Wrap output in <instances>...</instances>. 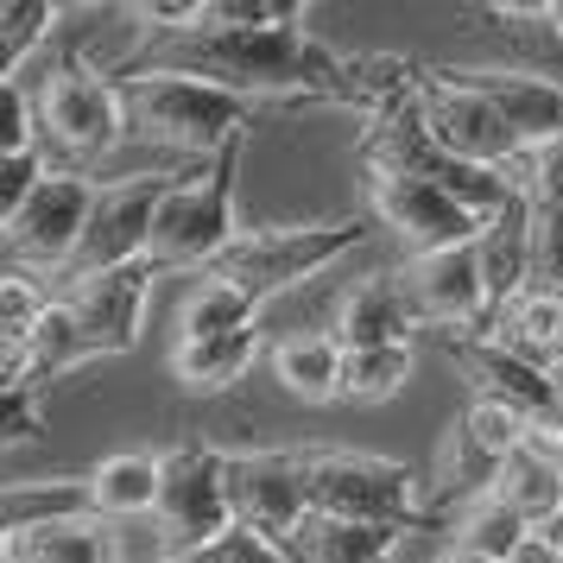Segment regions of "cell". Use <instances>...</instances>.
I'll return each mask as SVG.
<instances>
[{
  "label": "cell",
  "instance_id": "obj_1",
  "mask_svg": "<svg viewBox=\"0 0 563 563\" xmlns=\"http://www.w3.org/2000/svg\"><path fill=\"white\" fill-rule=\"evenodd\" d=\"M133 64L203 77L254 108H291V102L349 108V82H355V52L323 45L310 26L190 32V38H172V45H146Z\"/></svg>",
  "mask_w": 563,
  "mask_h": 563
},
{
  "label": "cell",
  "instance_id": "obj_2",
  "mask_svg": "<svg viewBox=\"0 0 563 563\" xmlns=\"http://www.w3.org/2000/svg\"><path fill=\"white\" fill-rule=\"evenodd\" d=\"M114 77H121V96H128V133L158 146V153L209 165L216 153H229L234 140H254L260 108L229 96V89H216V82H203V77L153 70V64H128Z\"/></svg>",
  "mask_w": 563,
  "mask_h": 563
},
{
  "label": "cell",
  "instance_id": "obj_3",
  "mask_svg": "<svg viewBox=\"0 0 563 563\" xmlns=\"http://www.w3.org/2000/svg\"><path fill=\"white\" fill-rule=\"evenodd\" d=\"M241 158H247V140H234L229 153H216L209 165L178 172V184H172L165 203H158L153 254H146L158 273H209V266L241 241V222H234Z\"/></svg>",
  "mask_w": 563,
  "mask_h": 563
},
{
  "label": "cell",
  "instance_id": "obj_4",
  "mask_svg": "<svg viewBox=\"0 0 563 563\" xmlns=\"http://www.w3.org/2000/svg\"><path fill=\"white\" fill-rule=\"evenodd\" d=\"M305 487L310 512H335L361 526L411 532L431 519V475L406 468L399 456H374V450H305Z\"/></svg>",
  "mask_w": 563,
  "mask_h": 563
},
{
  "label": "cell",
  "instance_id": "obj_5",
  "mask_svg": "<svg viewBox=\"0 0 563 563\" xmlns=\"http://www.w3.org/2000/svg\"><path fill=\"white\" fill-rule=\"evenodd\" d=\"M38 102V128H45V153L70 158V172H82L89 158H108L128 133V96L114 70H96L89 57L64 52L45 64V77L32 82Z\"/></svg>",
  "mask_w": 563,
  "mask_h": 563
},
{
  "label": "cell",
  "instance_id": "obj_6",
  "mask_svg": "<svg viewBox=\"0 0 563 563\" xmlns=\"http://www.w3.org/2000/svg\"><path fill=\"white\" fill-rule=\"evenodd\" d=\"M367 222L361 216H323V222H273V229H241L229 254L209 273H222L229 285H241L254 305L279 298L291 285H310L317 273H330L342 254H355Z\"/></svg>",
  "mask_w": 563,
  "mask_h": 563
},
{
  "label": "cell",
  "instance_id": "obj_7",
  "mask_svg": "<svg viewBox=\"0 0 563 563\" xmlns=\"http://www.w3.org/2000/svg\"><path fill=\"white\" fill-rule=\"evenodd\" d=\"M158 558H184L197 544H216L234 532V500H229V450L184 437L165 450V500L153 512Z\"/></svg>",
  "mask_w": 563,
  "mask_h": 563
},
{
  "label": "cell",
  "instance_id": "obj_8",
  "mask_svg": "<svg viewBox=\"0 0 563 563\" xmlns=\"http://www.w3.org/2000/svg\"><path fill=\"white\" fill-rule=\"evenodd\" d=\"M96 203H102V184L89 178V172H64V165H57L52 178H45V190H38L13 222H0L7 266L38 273L45 285H57L70 273V260H77L89 222H96Z\"/></svg>",
  "mask_w": 563,
  "mask_h": 563
},
{
  "label": "cell",
  "instance_id": "obj_9",
  "mask_svg": "<svg viewBox=\"0 0 563 563\" xmlns=\"http://www.w3.org/2000/svg\"><path fill=\"white\" fill-rule=\"evenodd\" d=\"M411 108L437 146L462 165H482V172H512V158L526 153L507 133V121L487 108V96H475L456 77V64H424V77L411 89Z\"/></svg>",
  "mask_w": 563,
  "mask_h": 563
},
{
  "label": "cell",
  "instance_id": "obj_10",
  "mask_svg": "<svg viewBox=\"0 0 563 563\" xmlns=\"http://www.w3.org/2000/svg\"><path fill=\"white\" fill-rule=\"evenodd\" d=\"M172 184H178V172H140V178L102 184L96 222H89L70 273L57 285H82V279H102V273H121V266H140V260L153 254V222H158V203H165Z\"/></svg>",
  "mask_w": 563,
  "mask_h": 563
},
{
  "label": "cell",
  "instance_id": "obj_11",
  "mask_svg": "<svg viewBox=\"0 0 563 563\" xmlns=\"http://www.w3.org/2000/svg\"><path fill=\"white\" fill-rule=\"evenodd\" d=\"M399 285H406L418 323L437 335H482L494 323V291H487V266H482V234L462 241V247H443V254L406 260L399 266Z\"/></svg>",
  "mask_w": 563,
  "mask_h": 563
},
{
  "label": "cell",
  "instance_id": "obj_12",
  "mask_svg": "<svg viewBox=\"0 0 563 563\" xmlns=\"http://www.w3.org/2000/svg\"><path fill=\"white\" fill-rule=\"evenodd\" d=\"M367 209H374V222L399 241L406 260L462 247V241H475V234L487 229L482 216H468L450 190H437V184H424V178H399V172H367Z\"/></svg>",
  "mask_w": 563,
  "mask_h": 563
},
{
  "label": "cell",
  "instance_id": "obj_13",
  "mask_svg": "<svg viewBox=\"0 0 563 563\" xmlns=\"http://www.w3.org/2000/svg\"><path fill=\"white\" fill-rule=\"evenodd\" d=\"M0 563H128V538H121L114 519L82 507V482H77V494L64 507L7 519Z\"/></svg>",
  "mask_w": 563,
  "mask_h": 563
},
{
  "label": "cell",
  "instance_id": "obj_14",
  "mask_svg": "<svg viewBox=\"0 0 563 563\" xmlns=\"http://www.w3.org/2000/svg\"><path fill=\"white\" fill-rule=\"evenodd\" d=\"M229 500H234V526L285 544L310 512L305 450H229Z\"/></svg>",
  "mask_w": 563,
  "mask_h": 563
},
{
  "label": "cell",
  "instance_id": "obj_15",
  "mask_svg": "<svg viewBox=\"0 0 563 563\" xmlns=\"http://www.w3.org/2000/svg\"><path fill=\"white\" fill-rule=\"evenodd\" d=\"M165 279L153 260L140 266H121V273H102V279H82V285H57V298L70 305L89 355H133L140 335H146V305H153V285Z\"/></svg>",
  "mask_w": 563,
  "mask_h": 563
},
{
  "label": "cell",
  "instance_id": "obj_16",
  "mask_svg": "<svg viewBox=\"0 0 563 563\" xmlns=\"http://www.w3.org/2000/svg\"><path fill=\"white\" fill-rule=\"evenodd\" d=\"M437 342H443V355L462 367L468 399L512 406L519 418H532V424H544V431H558L563 424V386L551 380V374L526 367L519 355H507L494 335H437Z\"/></svg>",
  "mask_w": 563,
  "mask_h": 563
},
{
  "label": "cell",
  "instance_id": "obj_17",
  "mask_svg": "<svg viewBox=\"0 0 563 563\" xmlns=\"http://www.w3.org/2000/svg\"><path fill=\"white\" fill-rule=\"evenodd\" d=\"M456 77L487 96V108L507 121V133L532 153V146H558L563 140V82L532 70V64H456Z\"/></svg>",
  "mask_w": 563,
  "mask_h": 563
},
{
  "label": "cell",
  "instance_id": "obj_18",
  "mask_svg": "<svg viewBox=\"0 0 563 563\" xmlns=\"http://www.w3.org/2000/svg\"><path fill=\"white\" fill-rule=\"evenodd\" d=\"M418 310H411L406 285H399V266H374L361 273L342 298H335V323L330 335L342 349H386V342H418Z\"/></svg>",
  "mask_w": 563,
  "mask_h": 563
},
{
  "label": "cell",
  "instance_id": "obj_19",
  "mask_svg": "<svg viewBox=\"0 0 563 563\" xmlns=\"http://www.w3.org/2000/svg\"><path fill=\"white\" fill-rule=\"evenodd\" d=\"M563 431V424H558ZM558 431H532L526 450H512L494 475V500L512 507L532 532H558L563 526V456H558Z\"/></svg>",
  "mask_w": 563,
  "mask_h": 563
},
{
  "label": "cell",
  "instance_id": "obj_20",
  "mask_svg": "<svg viewBox=\"0 0 563 563\" xmlns=\"http://www.w3.org/2000/svg\"><path fill=\"white\" fill-rule=\"evenodd\" d=\"M82 482V507L114 519V526H128V519H153L158 500H165V450H114L102 456Z\"/></svg>",
  "mask_w": 563,
  "mask_h": 563
},
{
  "label": "cell",
  "instance_id": "obj_21",
  "mask_svg": "<svg viewBox=\"0 0 563 563\" xmlns=\"http://www.w3.org/2000/svg\"><path fill=\"white\" fill-rule=\"evenodd\" d=\"M260 355H273L260 323H247V330H234V335H209V342H172V380L190 399H222V393H234L254 374Z\"/></svg>",
  "mask_w": 563,
  "mask_h": 563
},
{
  "label": "cell",
  "instance_id": "obj_22",
  "mask_svg": "<svg viewBox=\"0 0 563 563\" xmlns=\"http://www.w3.org/2000/svg\"><path fill=\"white\" fill-rule=\"evenodd\" d=\"M266 367H273L285 399H298V406H335L342 399V374H349V349L330 330H298V335H285V342H273Z\"/></svg>",
  "mask_w": 563,
  "mask_h": 563
},
{
  "label": "cell",
  "instance_id": "obj_23",
  "mask_svg": "<svg viewBox=\"0 0 563 563\" xmlns=\"http://www.w3.org/2000/svg\"><path fill=\"white\" fill-rule=\"evenodd\" d=\"M482 335H494L507 355H519L526 367H538V374H551V380H563V298H551V291H519L512 305L494 310V323H487Z\"/></svg>",
  "mask_w": 563,
  "mask_h": 563
},
{
  "label": "cell",
  "instance_id": "obj_24",
  "mask_svg": "<svg viewBox=\"0 0 563 563\" xmlns=\"http://www.w3.org/2000/svg\"><path fill=\"white\" fill-rule=\"evenodd\" d=\"M399 544H406V532H393V526L305 512V526L285 538V558L291 563H399Z\"/></svg>",
  "mask_w": 563,
  "mask_h": 563
},
{
  "label": "cell",
  "instance_id": "obj_25",
  "mask_svg": "<svg viewBox=\"0 0 563 563\" xmlns=\"http://www.w3.org/2000/svg\"><path fill=\"white\" fill-rule=\"evenodd\" d=\"M532 247H538V222H532V209H526V197H512L482 229V266H487L494 310L512 305L519 291H532Z\"/></svg>",
  "mask_w": 563,
  "mask_h": 563
},
{
  "label": "cell",
  "instance_id": "obj_26",
  "mask_svg": "<svg viewBox=\"0 0 563 563\" xmlns=\"http://www.w3.org/2000/svg\"><path fill=\"white\" fill-rule=\"evenodd\" d=\"M247 323H260V305L241 285H229L222 273H197L190 279V291H184V305H178V342L234 335V330H247Z\"/></svg>",
  "mask_w": 563,
  "mask_h": 563
},
{
  "label": "cell",
  "instance_id": "obj_27",
  "mask_svg": "<svg viewBox=\"0 0 563 563\" xmlns=\"http://www.w3.org/2000/svg\"><path fill=\"white\" fill-rule=\"evenodd\" d=\"M443 526H450V544H462V551H482V558H494V563H512L538 538L532 526H526L512 507H500L494 494H482V500L456 507Z\"/></svg>",
  "mask_w": 563,
  "mask_h": 563
},
{
  "label": "cell",
  "instance_id": "obj_28",
  "mask_svg": "<svg viewBox=\"0 0 563 563\" xmlns=\"http://www.w3.org/2000/svg\"><path fill=\"white\" fill-rule=\"evenodd\" d=\"M418 374V342H386V349H349V374H342V399L349 406H386L399 399Z\"/></svg>",
  "mask_w": 563,
  "mask_h": 563
},
{
  "label": "cell",
  "instance_id": "obj_29",
  "mask_svg": "<svg viewBox=\"0 0 563 563\" xmlns=\"http://www.w3.org/2000/svg\"><path fill=\"white\" fill-rule=\"evenodd\" d=\"M57 26H64V7L57 0H7L0 7V82L26 77V64L52 45Z\"/></svg>",
  "mask_w": 563,
  "mask_h": 563
},
{
  "label": "cell",
  "instance_id": "obj_30",
  "mask_svg": "<svg viewBox=\"0 0 563 563\" xmlns=\"http://www.w3.org/2000/svg\"><path fill=\"white\" fill-rule=\"evenodd\" d=\"M52 305H57V285H45L38 273L7 266L0 273V349H26L32 330L52 317Z\"/></svg>",
  "mask_w": 563,
  "mask_h": 563
},
{
  "label": "cell",
  "instance_id": "obj_31",
  "mask_svg": "<svg viewBox=\"0 0 563 563\" xmlns=\"http://www.w3.org/2000/svg\"><path fill=\"white\" fill-rule=\"evenodd\" d=\"M512 197H526V209H532V222L544 229V222H563V140L558 146H532V153L512 158Z\"/></svg>",
  "mask_w": 563,
  "mask_h": 563
},
{
  "label": "cell",
  "instance_id": "obj_32",
  "mask_svg": "<svg viewBox=\"0 0 563 563\" xmlns=\"http://www.w3.org/2000/svg\"><path fill=\"white\" fill-rule=\"evenodd\" d=\"M456 431L482 450L494 468L512 456V450H526V437L532 431H544V424H532V418H519L512 406H494V399H468L462 406V418H456Z\"/></svg>",
  "mask_w": 563,
  "mask_h": 563
},
{
  "label": "cell",
  "instance_id": "obj_33",
  "mask_svg": "<svg viewBox=\"0 0 563 563\" xmlns=\"http://www.w3.org/2000/svg\"><path fill=\"white\" fill-rule=\"evenodd\" d=\"M273 26H305L298 0H203L197 32H273Z\"/></svg>",
  "mask_w": 563,
  "mask_h": 563
},
{
  "label": "cell",
  "instance_id": "obj_34",
  "mask_svg": "<svg viewBox=\"0 0 563 563\" xmlns=\"http://www.w3.org/2000/svg\"><path fill=\"white\" fill-rule=\"evenodd\" d=\"M20 153H45V128H38V102H32V82H0V158Z\"/></svg>",
  "mask_w": 563,
  "mask_h": 563
},
{
  "label": "cell",
  "instance_id": "obj_35",
  "mask_svg": "<svg viewBox=\"0 0 563 563\" xmlns=\"http://www.w3.org/2000/svg\"><path fill=\"white\" fill-rule=\"evenodd\" d=\"M158 563H291V558H285L279 538L234 526V532H222L216 544H197V551H184V558H158Z\"/></svg>",
  "mask_w": 563,
  "mask_h": 563
},
{
  "label": "cell",
  "instance_id": "obj_36",
  "mask_svg": "<svg viewBox=\"0 0 563 563\" xmlns=\"http://www.w3.org/2000/svg\"><path fill=\"white\" fill-rule=\"evenodd\" d=\"M57 165L52 153H20V158H0V222H13L20 209L45 190V178H52Z\"/></svg>",
  "mask_w": 563,
  "mask_h": 563
},
{
  "label": "cell",
  "instance_id": "obj_37",
  "mask_svg": "<svg viewBox=\"0 0 563 563\" xmlns=\"http://www.w3.org/2000/svg\"><path fill=\"white\" fill-rule=\"evenodd\" d=\"M38 437H45V399H38V386L0 393V443L7 450H32Z\"/></svg>",
  "mask_w": 563,
  "mask_h": 563
},
{
  "label": "cell",
  "instance_id": "obj_38",
  "mask_svg": "<svg viewBox=\"0 0 563 563\" xmlns=\"http://www.w3.org/2000/svg\"><path fill=\"white\" fill-rule=\"evenodd\" d=\"M532 285L563 298V222H544L538 229V247H532Z\"/></svg>",
  "mask_w": 563,
  "mask_h": 563
},
{
  "label": "cell",
  "instance_id": "obj_39",
  "mask_svg": "<svg viewBox=\"0 0 563 563\" xmlns=\"http://www.w3.org/2000/svg\"><path fill=\"white\" fill-rule=\"evenodd\" d=\"M482 13L487 20H532V26H544L563 45V0H494Z\"/></svg>",
  "mask_w": 563,
  "mask_h": 563
},
{
  "label": "cell",
  "instance_id": "obj_40",
  "mask_svg": "<svg viewBox=\"0 0 563 563\" xmlns=\"http://www.w3.org/2000/svg\"><path fill=\"white\" fill-rule=\"evenodd\" d=\"M512 563H563V538H558V532H538Z\"/></svg>",
  "mask_w": 563,
  "mask_h": 563
},
{
  "label": "cell",
  "instance_id": "obj_41",
  "mask_svg": "<svg viewBox=\"0 0 563 563\" xmlns=\"http://www.w3.org/2000/svg\"><path fill=\"white\" fill-rule=\"evenodd\" d=\"M437 563H494V558H482V551H462V544H450V538H443V544H437Z\"/></svg>",
  "mask_w": 563,
  "mask_h": 563
},
{
  "label": "cell",
  "instance_id": "obj_42",
  "mask_svg": "<svg viewBox=\"0 0 563 563\" xmlns=\"http://www.w3.org/2000/svg\"><path fill=\"white\" fill-rule=\"evenodd\" d=\"M558 456H563V431H558Z\"/></svg>",
  "mask_w": 563,
  "mask_h": 563
},
{
  "label": "cell",
  "instance_id": "obj_43",
  "mask_svg": "<svg viewBox=\"0 0 563 563\" xmlns=\"http://www.w3.org/2000/svg\"><path fill=\"white\" fill-rule=\"evenodd\" d=\"M558 386H563V380H558Z\"/></svg>",
  "mask_w": 563,
  "mask_h": 563
}]
</instances>
